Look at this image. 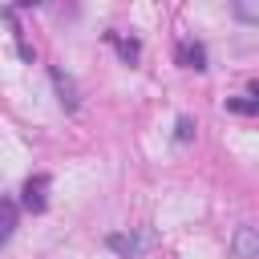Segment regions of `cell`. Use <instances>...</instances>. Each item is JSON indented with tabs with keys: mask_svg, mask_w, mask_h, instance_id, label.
<instances>
[{
	"mask_svg": "<svg viewBox=\"0 0 259 259\" xmlns=\"http://www.w3.org/2000/svg\"><path fill=\"white\" fill-rule=\"evenodd\" d=\"M16 49H20V57H24V61H28V65H32V61H36V49H32V45H28V40H24V36H20V28H16Z\"/></svg>",
	"mask_w": 259,
	"mask_h": 259,
	"instance_id": "cell-11",
	"label": "cell"
},
{
	"mask_svg": "<svg viewBox=\"0 0 259 259\" xmlns=\"http://www.w3.org/2000/svg\"><path fill=\"white\" fill-rule=\"evenodd\" d=\"M194 130H198V125H194V117H186V113H182V117L174 121V142H182V146H186V142H194Z\"/></svg>",
	"mask_w": 259,
	"mask_h": 259,
	"instance_id": "cell-9",
	"label": "cell"
},
{
	"mask_svg": "<svg viewBox=\"0 0 259 259\" xmlns=\"http://www.w3.org/2000/svg\"><path fill=\"white\" fill-rule=\"evenodd\" d=\"M49 186H53V178H49L45 170H40V174H28L24 186H20V206L32 210V214H45V206H49Z\"/></svg>",
	"mask_w": 259,
	"mask_h": 259,
	"instance_id": "cell-1",
	"label": "cell"
},
{
	"mask_svg": "<svg viewBox=\"0 0 259 259\" xmlns=\"http://www.w3.org/2000/svg\"><path fill=\"white\" fill-rule=\"evenodd\" d=\"M105 247L117 251L121 259H134V255L142 251V239H138V235H121V231H113V235H105Z\"/></svg>",
	"mask_w": 259,
	"mask_h": 259,
	"instance_id": "cell-6",
	"label": "cell"
},
{
	"mask_svg": "<svg viewBox=\"0 0 259 259\" xmlns=\"http://www.w3.org/2000/svg\"><path fill=\"white\" fill-rule=\"evenodd\" d=\"M105 40L117 49V57H121V65H134L138 57H142V40L138 36H121V32H105Z\"/></svg>",
	"mask_w": 259,
	"mask_h": 259,
	"instance_id": "cell-5",
	"label": "cell"
},
{
	"mask_svg": "<svg viewBox=\"0 0 259 259\" xmlns=\"http://www.w3.org/2000/svg\"><path fill=\"white\" fill-rule=\"evenodd\" d=\"M0 227H4L8 235L16 231V202H12L8 194H0Z\"/></svg>",
	"mask_w": 259,
	"mask_h": 259,
	"instance_id": "cell-8",
	"label": "cell"
},
{
	"mask_svg": "<svg viewBox=\"0 0 259 259\" xmlns=\"http://www.w3.org/2000/svg\"><path fill=\"white\" fill-rule=\"evenodd\" d=\"M4 243H8V231H4V227H0V247H4Z\"/></svg>",
	"mask_w": 259,
	"mask_h": 259,
	"instance_id": "cell-12",
	"label": "cell"
},
{
	"mask_svg": "<svg viewBox=\"0 0 259 259\" xmlns=\"http://www.w3.org/2000/svg\"><path fill=\"white\" fill-rule=\"evenodd\" d=\"M178 65L202 73V69H206V49H202L198 40H178Z\"/></svg>",
	"mask_w": 259,
	"mask_h": 259,
	"instance_id": "cell-4",
	"label": "cell"
},
{
	"mask_svg": "<svg viewBox=\"0 0 259 259\" xmlns=\"http://www.w3.org/2000/svg\"><path fill=\"white\" fill-rule=\"evenodd\" d=\"M227 109H231V113H243V117H255V113H259V97H247V93L227 97Z\"/></svg>",
	"mask_w": 259,
	"mask_h": 259,
	"instance_id": "cell-7",
	"label": "cell"
},
{
	"mask_svg": "<svg viewBox=\"0 0 259 259\" xmlns=\"http://www.w3.org/2000/svg\"><path fill=\"white\" fill-rule=\"evenodd\" d=\"M231 255H235V259H259V231H255L251 223L235 227V235H231Z\"/></svg>",
	"mask_w": 259,
	"mask_h": 259,
	"instance_id": "cell-3",
	"label": "cell"
},
{
	"mask_svg": "<svg viewBox=\"0 0 259 259\" xmlns=\"http://www.w3.org/2000/svg\"><path fill=\"white\" fill-rule=\"evenodd\" d=\"M235 16L247 20V24H255V20H259V8H255V4H235Z\"/></svg>",
	"mask_w": 259,
	"mask_h": 259,
	"instance_id": "cell-10",
	"label": "cell"
},
{
	"mask_svg": "<svg viewBox=\"0 0 259 259\" xmlns=\"http://www.w3.org/2000/svg\"><path fill=\"white\" fill-rule=\"evenodd\" d=\"M49 81H53V89H57V101H61V105H65V109L73 113V109L81 105V93H77V81H73V77H69V73L61 69V65H49Z\"/></svg>",
	"mask_w": 259,
	"mask_h": 259,
	"instance_id": "cell-2",
	"label": "cell"
}]
</instances>
